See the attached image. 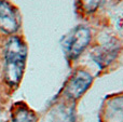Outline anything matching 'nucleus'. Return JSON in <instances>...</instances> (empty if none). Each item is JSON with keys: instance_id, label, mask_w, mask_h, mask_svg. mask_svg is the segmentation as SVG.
Wrapping results in <instances>:
<instances>
[{"instance_id": "obj_1", "label": "nucleus", "mask_w": 123, "mask_h": 122, "mask_svg": "<svg viewBox=\"0 0 123 122\" xmlns=\"http://www.w3.org/2000/svg\"><path fill=\"white\" fill-rule=\"evenodd\" d=\"M26 54V45L18 37L9 39L4 50V78L10 86H16L21 81Z\"/></svg>"}, {"instance_id": "obj_7", "label": "nucleus", "mask_w": 123, "mask_h": 122, "mask_svg": "<svg viewBox=\"0 0 123 122\" xmlns=\"http://www.w3.org/2000/svg\"><path fill=\"white\" fill-rule=\"evenodd\" d=\"M12 122H36V116L24 104H19L12 114Z\"/></svg>"}, {"instance_id": "obj_3", "label": "nucleus", "mask_w": 123, "mask_h": 122, "mask_svg": "<svg viewBox=\"0 0 123 122\" xmlns=\"http://www.w3.org/2000/svg\"><path fill=\"white\" fill-rule=\"evenodd\" d=\"M90 40H91L90 30L82 26L77 27L67 41L66 52L68 57L70 60H76L89 45Z\"/></svg>"}, {"instance_id": "obj_4", "label": "nucleus", "mask_w": 123, "mask_h": 122, "mask_svg": "<svg viewBox=\"0 0 123 122\" xmlns=\"http://www.w3.org/2000/svg\"><path fill=\"white\" fill-rule=\"evenodd\" d=\"M19 28L17 11L6 0H0V30L4 34H14Z\"/></svg>"}, {"instance_id": "obj_6", "label": "nucleus", "mask_w": 123, "mask_h": 122, "mask_svg": "<svg viewBox=\"0 0 123 122\" xmlns=\"http://www.w3.org/2000/svg\"><path fill=\"white\" fill-rule=\"evenodd\" d=\"M117 51L118 49L116 43H106L94 51L93 58L100 67H104L116 57Z\"/></svg>"}, {"instance_id": "obj_5", "label": "nucleus", "mask_w": 123, "mask_h": 122, "mask_svg": "<svg viewBox=\"0 0 123 122\" xmlns=\"http://www.w3.org/2000/svg\"><path fill=\"white\" fill-rule=\"evenodd\" d=\"M103 115L106 122H123V96L109 99L105 104Z\"/></svg>"}, {"instance_id": "obj_8", "label": "nucleus", "mask_w": 123, "mask_h": 122, "mask_svg": "<svg viewBox=\"0 0 123 122\" xmlns=\"http://www.w3.org/2000/svg\"><path fill=\"white\" fill-rule=\"evenodd\" d=\"M105 0H77L79 9L85 13H92L96 11L103 4Z\"/></svg>"}, {"instance_id": "obj_2", "label": "nucleus", "mask_w": 123, "mask_h": 122, "mask_svg": "<svg viewBox=\"0 0 123 122\" xmlns=\"http://www.w3.org/2000/svg\"><path fill=\"white\" fill-rule=\"evenodd\" d=\"M92 83V77L83 70H78L72 75V77L66 83L64 93L66 97L70 99H78L89 89Z\"/></svg>"}]
</instances>
